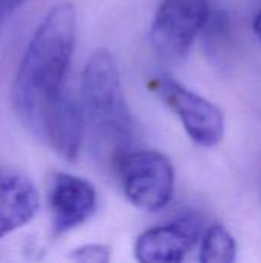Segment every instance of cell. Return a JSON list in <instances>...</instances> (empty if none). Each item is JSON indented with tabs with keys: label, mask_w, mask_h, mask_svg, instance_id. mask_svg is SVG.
<instances>
[{
	"label": "cell",
	"mask_w": 261,
	"mask_h": 263,
	"mask_svg": "<svg viewBox=\"0 0 261 263\" xmlns=\"http://www.w3.org/2000/svg\"><path fill=\"white\" fill-rule=\"evenodd\" d=\"M148 86L178 116L185 131L197 145L212 148L222 142L225 136V116L217 105L166 74L154 76Z\"/></svg>",
	"instance_id": "277c9868"
},
{
	"label": "cell",
	"mask_w": 261,
	"mask_h": 263,
	"mask_svg": "<svg viewBox=\"0 0 261 263\" xmlns=\"http://www.w3.org/2000/svg\"><path fill=\"white\" fill-rule=\"evenodd\" d=\"M200 237V222L183 217L172 223L145 231L135 243L138 262L177 263L195 247Z\"/></svg>",
	"instance_id": "ba28073f"
},
{
	"label": "cell",
	"mask_w": 261,
	"mask_h": 263,
	"mask_svg": "<svg viewBox=\"0 0 261 263\" xmlns=\"http://www.w3.org/2000/svg\"><path fill=\"white\" fill-rule=\"evenodd\" d=\"M85 134V116L82 106L63 89L43 114L38 134L52 149L66 160L77 159Z\"/></svg>",
	"instance_id": "52a82bcc"
},
{
	"label": "cell",
	"mask_w": 261,
	"mask_h": 263,
	"mask_svg": "<svg viewBox=\"0 0 261 263\" xmlns=\"http://www.w3.org/2000/svg\"><path fill=\"white\" fill-rule=\"evenodd\" d=\"M25 0H0V22L8 18Z\"/></svg>",
	"instance_id": "7c38bea8"
},
{
	"label": "cell",
	"mask_w": 261,
	"mask_h": 263,
	"mask_svg": "<svg viewBox=\"0 0 261 263\" xmlns=\"http://www.w3.org/2000/svg\"><path fill=\"white\" fill-rule=\"evenodd\" d=\"M38 210V191L25 174L0 166V239L29 223Z\"/></svg>",
	"instance_id": "9c48e42d"
},
{
	"label": "cell",
	"mask_w": 261,
	"mask_h": 263,
	"mask_svg": "<svg viewBox=\"0 0 261 263\" xmlns=\"http://www.w3.org/2000/svg\"><path fill=\"white\" fill-rule=\"evenodd\" d=\"M211 14L208 0H163L151 26V43L166 60L188 55Z\"/></svg>",
	"instance_id": "5b68a950"
},
{
	"label": "cell",
	"mask_w": 261,
	"mask_h": 263,
	"mask_svg": "<svg viewBox=\"0 0 261 263\" xmlns=\"http://www.w3.org/2000/svg\"><path fill=\"white\" fill-rule=\"evenodd\" d=\"M97 206L95 188L85 179L58 173L49 186V208L57 234H65L85 223Z\"/></svg>",
	"instance_id": "8992f818"
},
{
	"label": "cell",
	"mask_w": 261,
	"mask_h": 263,
	"mask_svg": "<svg viewBox=\"0 0 261 263\" xmlns=\"http://www.w3.org/2000/svg\"><path fill=\"white\" fill-rule=\"evenodd\" d=\"M237 257V243L223 225H212L202 239L200 260L203 263H232Z\"/></svg>",
	"instance_id": "30bf717a"
},
{
	"label": "cell",
	"mask_w": 261,
	"mask_h": 263,
	"mask_svg": "<svg viewBox=\"0 0 261 263\" xmlns=\"http://www.w3.org/2000/svg\"><path fill=\"white\" fill-rule=\"evenodd\" d=\"M71 259L83 263H106L111 260V253L103 245H85L74 250Z\"/></svg>",
	"instance_id": "8fae6325"
},
{
	"label": "cell",
	"mask_w": 261,
	"mask_h": 263,
	"mask_svg": "<svg viewBox=\"0 0 261 263\" xmlns=\"http://www.w3.org/2000/svg\"><path fill=\"white\" fill-rule=\"evenodd\" d=\"M75 32L74 5L71 2L54 5L37 26L18 65L12 85V105L22 123L35 134L45 111L65 89Z\"/></svg>",
	"instance_id": "6da1fadb"
},
{
	"label": "cell",
	"mask_w": 261,
	"mask_h": 263,
	"mask_svg": "<svg viewBox=\"0 0 261 263\" xmlns=\"http://www.w3.org/2000/svg\"><path fill=\"white\" fill-rule=\"evenodd\" d=\"M123 191L137 208L155 213L163 210L174 194V168L157 151L125 153L115 162Z\"/></svg>",
	"instance_id": "3957f363"
},
{
	"label": "cell",
	"mask_w": 261,
	"mask_h": 263,
	"mask_svg": "<svg viewBox=\"0 0 261 263\" xmlns=\"http://www.w3.org/2000/svg\"><path fill=\"white\" fill-rule=\"evenodd\" d=\"M254 31H255L257 37L261 40V11L255 15V18H254Z\"/></svg>",
	"instance_id": "4fadbf2b"
},
{
	"label": "cell",
	"mask_w": 261,
	"mask_h": 263,
	"mask_svg": "<svg viewBox=\"0 0 261 263\" xmlns=\"http://www.w3.org/2000/svg\"><path fill=\"white\" fill-rule=\"evenodd\" d=\"M80 96L85 122H88L94 140L115 162L128 153L134 123L115 59L108 49H97L86 62Z\"/></svg>",
	"instance_id": "7a4b0ae2"
}]
</instances>
